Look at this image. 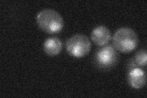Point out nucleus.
I'll list each match as a JSON object with an SVG mask.
<instances>
[{
    "instance_id": "f257e3e1",
    "label": "nucleus",
    "mask_w": 147,
    "mask_h": 98,
    "mask_svg": "<svg viewBox=\"0 0 147 98\" xmlns=\"http://www.w3.org/2000/svg\"><path fill=\"white\" fill-rule=\"evenodd\" d=\"M38 26L49 34H57L64 26V20L61 16L54 9H45L40 11L36 17Z\"/></svg>"
},
{
    "instance_id": "f03ea898",
    "label": "nucleus",
    "mask_w": 147,
    "mask_h": 98,
    "mask_svg": "<svg viewBox=\"0 0 147 98\" xmlns=\"http://www.w3.org/2000/svg\"><path fill=\"white\" fill-rule=\"evenodd\" d=\"M113 44L117 51L129 53L137 47L139 37L136 31L130 28H120L113 34Z\"/></svg>"
},
{
    "instance_id": "7ed1b4c3",
    "label": "nucleus",
    "mask_w": 147,
    "mask_h": 98,
    "mask_svg": "<svg viewBox=\"0 0 147 98\" xmlns=\"http://www.w3.org/2000/svg\"><path fill=\"white\" fill-rule=\"evenodd\" d=\"M66 48L69 55L76 58H82L90 53L91 44L86 36L83 34H77L68 39Z\"/></svg>"
},
{
    "instance_id": "20e7f679",
    "label": "nucleus",
    "mask_w": 147,
    "mask_h": 98,
    "mask_svg": "<svg viewBox=\"0 0 147 98\" xmlns=\"http://www.w3.org/2000/svg\"><path fill=\"white\" fill-rule=\"evenodd\" d=\"M119 58L117 49L112 45H106L98 49L95 53L94 62L101 69H110L115 65Z\"/></svg>"
},
{
    "instance_id": "39448f33",
    "label": "nucleus",
    "mask_w": 147,
    "mask_h": 98,
    "mask_svg": "<svg viewBox=\"0 0 147 98\" xmlns=\"http://www.w3.org/2000/svg\"><path fill=\"white\" fill-rule=\"evenodd\" d=\"M111 32L107 27L100 25L96 27L91 33V39L96 45H106L111 39Z\"/></svg>"
},
{
    "instance_id": "423d86ee",
    "label": "nucleus",
    "mask_w": 147,
    "mask_h": 98,
    "mask_svg": "<svg viewBox=\"0 0 147 98\" xmlns=\"http://www.w3.org/2000/svg\"><path fill=\"white\" fill-rule=\"evenodd\" d=\"M127 80L129 84L132 88L138 90L141 89L146 83V74L140 68L135 67L129 72Z\"/></svg>"
},
{
    "instance_id": "0eeeda50",
    "label": "nucleus",
    "mask_w": 147,
    "mask_h": 98,
    "mask_svg": "<svg viewBox=\"0 0 147 98\" xmlns=\"http://www.w3.org/2000/svg\"><path fill=\"white\" fill-rule=\"evenodd\" d=\"M62 48V42L56 37L47 38L43 44V49L45 53L51 57L57 56L60 53Z\"/></svg>"
},
{
    "instance_id": "6e6552de",
    "label": "nucleus",
    "mask_w": 147,
    "mask_h": 98,
    "mask_svg": "<svg viewBox=\"0 0 147 98\" xmlns=\"http://www.w3.org/2000/svg\"><path fill=\"white\" fill-rule=\"evenodd\" d=\"M147 53L145 50L142 49L136 53L134 57V63L137 66L143 67L146 65Z\"/></svg>"
}]
</instances>
